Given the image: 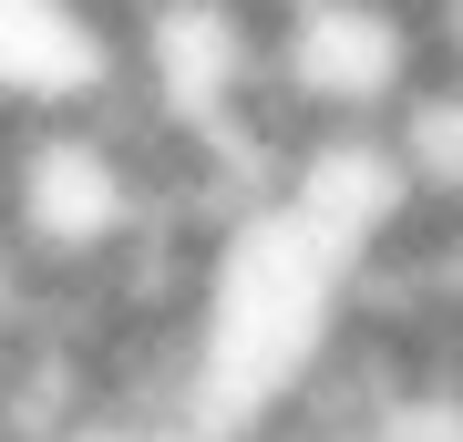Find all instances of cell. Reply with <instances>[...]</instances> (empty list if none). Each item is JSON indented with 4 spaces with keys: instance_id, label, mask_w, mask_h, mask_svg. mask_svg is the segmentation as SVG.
I'll use <instances>...</instances> for the list:
<instances>
[{
    "instance_id": "cell-1",
    "label": "cell",
    "mask_w": 463,
    "mask_h": 442,
    "mask_svg": "<svg viewBox=\"0 0 463 442\" xmlns=\"http://www.w3.org/2000/svg\"><path fill=\"white\" fill-rule=\"evenodd\" d=\"M432 72L422 0H279V103L298 124H392Z\"/></svg>"
},
{
    "instance_id": "cell-2",
    "label": "cell",
    "mask_w": 463,
    "mask_h": 442,
    "mask_svg": "<svg viewBox=\"0 0 463 442\" xmlns=\"http://www.w3.org/2000/svg\"><path fill=\"white\" fill-rule=\"evenodd\" d=\"M0 93L11 114H103L134 93L124 0H11L0 11Z\"/></svg>"
},
{
    "instance_id": "cell-3",
    "label": "cell",
    "mask_w": 463,
    "mask_h": 442,
    "mask_svg": "<svg viewBox=\"0 0 463 442\" xmlns=\"http://www.w3.org/2000/svg\"><path fill=\"white\" fill-rule=\"evenodd\" d=\"M371 442H463V371H422L381 401Z\"/></svg>"
},
{
    "instance_id": "cell-4",
    "label": "cell",
    "mask_w": 463,
    "mask_h": 442,
    "mask_svg": "<svg viewBox=\"0 0 463 442\" xmlns=\"http://www.w3.org/2000/svg\"><path fill=\"white\" fill-rule=\"evenodd\" d=\"M248 442H371L361 422H309V411H279V422H258Z\"/></svg>"
}]
</instances>
